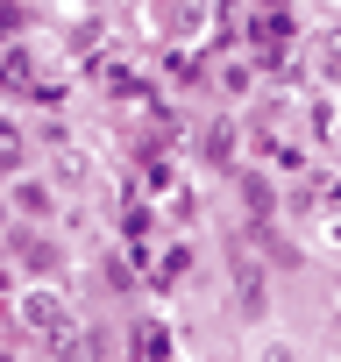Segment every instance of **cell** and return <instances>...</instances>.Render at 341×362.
<instances>
[{
  "label": "cell",
  "mask_w": 341,
  "mask_h": 362,
  "mask_svg": "<svg viewBox=\"0 0 341 362\" xmlns=\"http://www.w3.org/2000/svg\"><path fill=\"white\" fill-rule=\"evenodd\" d=\"M263 291H270V284H263V270H256V263H242V270H235V313H242V320H263V313H270V298H263Z\"/></svg>",
  "instance_id": "4"
},
{
  "label": "cell",
  "mask_w": 341,
  "mask_h": 362,
  "mask_svg": "<svg viewBox=\"0 0 341 362\" xmlns=\"http://www.w3.org/2000/svg\"><path fill=\"white\" fill-rule=\"evenodd\" d=\"M57 177H64V185H86V177H93V156H86V149H64V156H57Z\"/></svg>",
  "instance_id": "5"
},
{
  "label": "cell",
  "mask_w": 341,
  "mask_h": 362,
  "mask_svg": "<svg viewBox=\"0 0 341 362\" xmlns=\"http://www.w3.org/2000/svg\"><path fill=\"white\" fill-rule=\"evenodd\" d=\"M8 242H15V263H22V270H36V277H43V270H57V242H50V235H36L29 221H15V235H8Z\"/></svg>",
  "instance_id": "3"
},
{
  "label": "cell",
  "mask_w": 341,
  "mask_h": 362,
  "mask_svg": "<svg viewBox=\"0 0 341 362\" xmlns=\"http://www.w3.org/2000/svg\"><path fill=\"white\" fill-rule=\"evenodd\" d=\"M8 199H15V221H29V228H43V221H57V214H64L57 185H50V177H29V170L15 177V192H8Z\"/></svg>",
  "instance_id": "1"
},
{
  "label": "cell",
  "mask_w": 341,
  "mask_h": 362,
  "mask_svg": "<svg viewBox=\"0 0 341 362\" xmlns=\"http://www.w3.org/2000/svg\"><path fill=\"white\" fill-rule=\"evenodd\" d=\"M15 320H22L29 334H64V327H71V313H64V298H57L50 284L22 291V298H15Z\"/></svg>",
  "instance_id": "2"
},
{
  "label": "cell",
  "mask_w": 341,
  "mask_h": 362,
  "mask_svg": "<svg viewBox=\"0 0 341 362\" xmlns=\"http://www.w3.org/2000/svg\"><path fill=\"white\" fill-rule=\"evenodd\" d=\"M320 57H327V64H341V29H327V36H320Z\"/></svg>",
  "instance_id": "7"
},
{
  "label": "cell",
  "mask_w": 341,
  "mask_h": 362,
  "mask_svg": "<svg viewBox=\"0 0 341 362\" xmlns=\"http://www.w3.org/2000/svg\"><path fill=\"white\" fill-rule=\"evenodd\" d=\"M256 362H299V341H284V334H270V341L256 348Z\"/></svg>",
  "instance_id": "6"
}]
</instances>
